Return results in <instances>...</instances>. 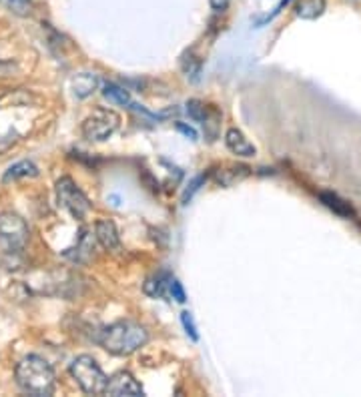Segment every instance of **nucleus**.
I'll return each mask as SVG.
<instances>
[{
  "mask_svg": "<svg viewBox=\"0 0 361 397\" xmlns=\"http://www.w3.org/2000/svg\"><path fill=\"white\" fill-rule=\"evenodd\" d=\"M15 377H17L18 387L29 396H52L54 385H56L52 367L49 366L47 359H43L38 355H26L24 359H20L17 371H15Z\"/></svg>",
  "mask_w": 361,
  "mask_h": 397,
  "instance_id": "f257e3e1",
  "label": "nucleus"
},
{
  "mask_svg": "<svg viewBox=\"0 0 361 397\" xmlns=\"http://www.w3.org/2000/svg\"><path fill=\"white\" fill-rule=\"evenodd\" d=\"M175 127H177V130L183 133L185 137H189L191 141H197V130H195L193 127H189V125H185V123H177Z\"/></svg>",
  "mask_w": 361,
  "mask_h": 397,
  "instance_id": "412c9836",
  "label": "nucleus"
},
{
  "mask_svg": "<svg viewBox=\"0 0 361 397\" xmlns=\"http://www.w3.org/2000/svg\"><path fill=\"white\" fill-rule=\"evenodd\" d=\"M289 2H291V0H281V2H279V6H277V8H275V10H273V15H271V16H267V18H265V20H271V18H273V16H275V15H279L281 10H283V6H287V4H289Z\"/></svg>",
  "mask_w": 361,
  "mask_h": 397,
  "instance_id": "5701e85b",
  "label": "nucleus"
},
{
  "mask_svg": "<svg viewBox=\"0 0 361 397\" xmlns=\"http://www.w3.org/2000/svg\"><path fill=\"white\" fill-rule=\"evenodd\" d=\"M99 87V77L93 75V73H81L77 75L75 80H72V89H75V95L79 98H86L91 96Z\"/></svg>",
  "mask_w": 361,
  "mask_h": 397,
  "instance_id": "f8f14e48",
  "label": "nucleus"
},
{
  "mask_svg": "<svg viewBox=\"0 0 361 397\" xmlns=\"http://www.w3.org/2000/svg\"><path fill=\"white\" fill-rule=\"evenodd\" d=\"M99 341L109 353L125 357L147 345L148 331L135 321H116L100 334Z\"/></svg>",
  "mask_w": 361,
  "mask_h": 397,
  "instance_id": "f03ea898",
  "label": "nucleus"
},
{
  "mask_svg": "<svg viewBox=\"0 0 361 397\" xmlns=\"http://www.w3.org/2000/svg\"><path fill=\"white\" fill-rule=\"evenodd\" d=\"M180 323H183V327H185V331L187 335L193 339V341H199V334H197V327H195V321H193V315L189 313V311H183L180 313Z\"/></svg>",
  "mask_w": 361,
  "mask_h": 397,
  "instance_id": "a211bd4d",
  "label": "nucleus"
},
{
  "mask_svg": "<svg viewBox=\"0 0 361 397\" xmlns=\"http://www.w3.org/2000/svg\"><path fill=\"white\" fill-rule=\"evenodd\" d=\"M207 111H209V107H207L205 103L197 100V98H191V100L187 103V114H189L195 123H201V125H203V121L207 119Z\"/></svg>",
  "mask_w": 361,
  "mask_h": 397,
  "instance_id": "f3484780",
  "label": "nucleus"
},
{
  "mask_svg": "<svg viewBox=\"0 0 361 397\" xmlns=\"http://www.w3.org/2000/svg\"><path fill=\"white\" fill-rule=\"evenodd\" d=\"M171 279H173L171 273L161 271V273L148 277L147 283L143 285V289H145V293H147L148 297H164V295L169 293V283H171Z\"/></svg>",
  "mask_w": 361,
  "mask_h": 397,
  "instance_id": "9b49d317",
  "label": "nucleus"
},
{
  "mask_svg": "<svg viewBox=\"0 0 361 397\" xmlns=\"http://www.w3.org/2000/svg\"><path fill=\"white\" fill-rule=\"evenodd\" d=\"M229 2L231 0H209V4H211V8H213L215 13H223V10H227Z\"/></svg>",
  "mask_w": 361,
  "mask_h": 397,
  "instance_id": "4be33fe9",
  "label": "nucleus"
},
{
  "mask_svg": "<svg viewBox=\"0 0 361 397\" xmlns=\"http://www.w3.org/2000/svg\"><path fill=\"white\" fill-rule=\"evenodd\" d=\"M29 225L17 213H0V241L8 247V251H20L29 243Z\"/></svg>",
  "mask_w": 361,
  "mask_h": 397,
  "instance_id": "423d86ee",
  "label": "nucleus"
},
{
  "mask_svg": "<svg viewBox=\"0 0 361 397\" xmlns=\"http://www.w3.org/2000/svg\"><path fill=\"white\" fill-rule=\"evenodd\" d=\"M121 123V117L111 109H95L82 121V135L86 141L102 143L107 141Z\"/></svg>",
  "mask_w": 361,
  "mask_h": 397,
  "instance_id": "20e7f679",
  "label": "nucleus"
},
{
  "mask_svg": "<svg viewBox=\"0 0 361 397\" xmlns=\"http://www.w3.org/2000/svg\"><path fill=\"white\" fill-rule=\"evenodd\" d=\"M169 295L175 299L177 303H185L187 301V295H185V289H183V285H180L179 279H171V283H169Z\"/></svg>",
  "mask_w": 361,
  "mask_h": 397,
  "instance_id": "6ab92c4d",
  "label": "nucleus"
},
{
  "mask_svg": "<svg viewBox=\"0 0 361 397\" xmlns=\"http://www.w3.org/2000/svg\"><path fill=\"white\" fill-rule=\"evenodd\" d=\"M105 394L113 397H141L145 396L141 383L132 377V373L129 371H118L115 373L105 387Z\"/></svg>",
  "mask_w": 361,
  "mask_h": 397,
  "instance_id": "0eeeda50",
  "label": "nucleus"
},
{
  "mask_svg": "<svg viewBox=\"0 0 361 397\" xmlns=\"http://www.w3.org/2000/svg\"><path fill=\"white\" fill-rule=\"evenodd\" d=\"M70 375L72 380L79 383L84 394L89 396H100L105 394V387L109 377L105 375V371L91 357V355H79L72 364H70Z\"/></svg>",
  "mask_w": 361,
  "mask_h": 397,
  "instance_id": "7ed1b4c3",
  "label": "nucleus"
},
{
  "mask_svg": "<svg viewBox=\"0 0 361 397\" xmlns=\"http://www.w3.org/2000/svg\"><path fill=\"white\" fill-rule=\"evenodd\" d=\"M203 183H205V177L203 175L195 177V179L189 183V187H187V189H185V193H183V205H187V203L191 201V197H193V195H195V193L201 189V185H203Z\"/></svg>",
  "mask_w": 361,
  "mask_h": 397,
  "instance_id": "aec40b11",
  "label": "nucleus"
},
{
  "mask_svg": "<svg viewBox=\"0 0 361 397\" xmlns=\"http://www.w3.org/2000/svg\"><path fill=\"white\" fill-rule=\"evenodd\" d=\"M325 13V0H297L295 16L303 20H315Z\"/></svg>",
  "mask_w": 361,
  "mask_h": 397,
  "instance_id": "ddd939ff",
  "label": "nucleus"
},
{
  "mask_svg": "<svg viewBox=\"0 0 361 397\" xmlns=\"http://www.w3.org/2000/svg\"><path fill=\"white\" fill-rule=\"evenodd\" d=\"M33 179L38 177V167L34 165L33 160H20L17 165H13L6 173H4V183L8 181H17V179Z\"/></svg>",
  "mask_w": 361,
  "mask_h": 397,
  "instance_id": "4468645a",
  "label": "nucleus"
},
{
  "mask_svg": "<svg viewBox=\"0 0 361 397\" xmlns=\"http://www.w3.org/2000/svg\"><path fill=\"white\" fill-rule=\"evenodd\" d=\"M225 144L237 157H255V153H257L255 144L251 143L239 128H229L225 133Z\"/></svg>",
  "mask_w": 361,
  "mask_h": 397,
  "instance_id": "1a4fd4ad",
  "label": "nucleus"
},
{
  "mask_svg": "<svg viewBox=\"0 0 361 397\" xmlns=\"http://www.w3.org/2000/svg\"><path fill=\"white\" fill-rule=\"evenodd\" d=\"M54 189H56L59 205L66 209L75 219L86 217V213L91 211V201L86 199V195L79 189V185L70 177H61L56 181Z\"/></svg>",
  "mask_w": 361,
  "mask_h": 397,
  "instance_id": "39448f33",
  "label": "nucleus"
},
{
  "mask_svg": "<svg viewBox=\"0 0 361 397\" xmlns=\"http://www.w3.org/2000/svg\"><path fill=\"white\" fill-rule=\"evenodd\" d=\"M319 201L328 207L329 211H333L335 215H339L344 219H353L355 217L353 207L349 205L347 201H344L339 195H335V193H319Z\"/></svg>",
  "mask_w": 361,
  "mask_h": 397,
  "instance_id": "9d476101",
  "label": "nucleus"
},
{
  "mask_svg": "<svg viewBox=\"0 0 361 397\" xmlns=\"http://www.w3.org/2000/svg\"><path fill=\"white\" fill-rule=\"evenodd\" d=\"M2 6H6L13 15L29 16L33 10V2L31 0H0Z\"/></svg>",
  "mask_w": 361,
  "mask_h": 397,
  "instance_id": "dca6fc26",
  "label": "nucleus"
},
{
  "mask_svg": "<svg viewBox=\"0 0 361 397\" xmlns=\"http://www.w3.org/2000/svg\"><path fill=\"white\" fill-rule=\"evenodd\" d=\"M95 239L100 243L102 249H107L109 253H118L123 249L121 237L116 231V225L109 219H100L95 225Z\"/></svg>",
  "mask_w": 361,
  "mask_h": 397,
  "instance_id": "6e6552de",
  "label": "nucleus"
},
{
  "mask_svg": "<svg viewBox=\"0 0 361 397\" xmlns=\"http://www.w3.org/2000/svg\"><path fill=\"white\" fill-rule=\"evenodd\" d=\"M102 96H105L109 103H113V105H123V107H125V105H131V95H129V91H125L123 87L113 84V82L105 84Z\"/></svg>",
  "mask_w": 361,
  "mask_h": 397,
  "instance_id": "2eb2a0df",
  "label": "nucleus"
}]
</instances>
